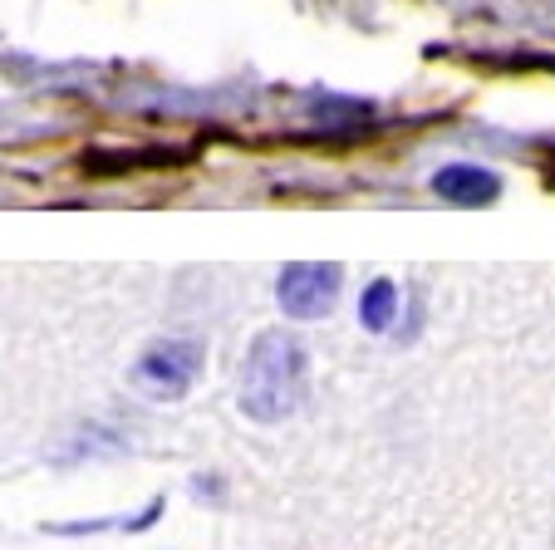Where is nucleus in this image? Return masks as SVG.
Masks as SVG:
<instances>
[{"mask_svg":"<svg viewBox=\"0 0 555 550\" xmlns=\"http://www.w3.org/2000/svg\"><path fill=\"white\" fill-rule=\"evenodd\" d=\"M202 363H207V349L197 340H157L138 354L133 363V384L143 388L147 398H182L192 384H197Z\"/></svg>","mask_w":555,"mask_h":550,"instance_id":"f03ea898","label":"nucleus"},{"mask_svg":"<svg viewBox=\"0 0 555 550\" xmlns=\"http://www.w3.org/2000/svg\"><path fill=\"white\" fill-rule=\"evenodd\" d=\"M310 388V354L291 330H266L242 363V413L251 423H285Z\"/></svg>","mask_w":555,"mask_h":550,"instance_id":"f257e3e1","label":"nucleus"},{"mask_svg":"<svg viewBox=\"0 0 555 550\" xmlns=\"http://www.w3.org/2000/svg\"><path fill=\"white\" fill-rule=\"evenodd\" d=\"M339 291H345V270L335 260H295L281 270L275 300L291 320H320L339 305Z\"/></svg>","mask_w":555,"mask_h":550,"instance_id":"7ed1b4c3","label":"nucleus"},{"mask_svg":"<svg viewBox=\"0 0 555 550\" xmlns=\"http://www.w3.org/2000/svg\"><path fill=\"white\" fill-rule=\"evenodd\" d=\"M393 315H399V285L393 281L364 285V300H359V320H364V330L384 334L388 324H393Z\"/></svg>","mask_w":555,"mask_h":550,"instance_id":"39448f33","label":"nucleus"},{"mask_svg":"<svg viewBox=\"0 0 555 550\" xmlns=\"http://www.w3.org/2000/svg\"><path fill=\"white\" fill-rule=\"evenodd\" d=\"M433 192L442 202H452V207H482V202L502 197V177L472 163H452L442 172H433Z\"/></svg>","mask_w":555,"mask_h":550,"instance_id":"20e7f679","label":"nucleus"}]
</instances>
